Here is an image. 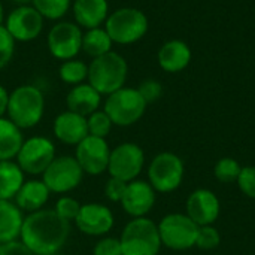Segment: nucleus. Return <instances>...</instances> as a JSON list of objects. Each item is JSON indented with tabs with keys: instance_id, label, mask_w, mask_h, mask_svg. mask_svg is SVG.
Returning a JSON list of instances; mask_svg holds the SVG:
<instances>
[{
	"instance_id": "nucleus-1",
	"label": "nucleus",
	"mask_w": 255,
	"mask_h": 255,
	"mask_svg": "<svg viewBox=\"0 0 255 255\" xmlns=\"http://www.w3.org/2000/svg\"><path fill=\"white\" fill-rule=\"evenodd\" d=\"M70 235V223L54 209H40L24 217L19 241L34 255L58 254Z\"/></svg>"
},
{
	"instance_id": "nucleus-2",
	"label": "nucleus",
	"mask_w": 255,
	"mask_h": 255,
	"mask_svg": "<svg viewBox=\"0 0 255 255\" xmlns=\"http://www.w3.org/2000/svg\"><path fill=\"white\" fill-rule=\"evenodd\" d=\"M45 114V96L36 85H19L9 93L7 118L21 130L36 127Z\"/></svg>"
},
{
	"instance_id": "nucleus-3",
	"label": "nucleus",
	"mask_w": 255,
	"mask_h": 255,
	"mask_svg": "<svg viewBox=\"0 0 255 255\" xmlns=\"http://www.w3.org/2000/svg\"><path fill=\"white\" fill-rule=\"evenodd\" d=\"M128 75V64L118 52H108L93 58L88 64V84L102 96H109L123 88Z\"/></svg>"
},
{
	"instance_id": "nucleus-4",
	"label": "nucleus",
	"mask_w": 255,
	"mask_h": 255,
	"mask_svg": "<svg viewBox=\"0 0 255 255\" xmlns=\"http://www.w3.org/2000/svg\"><path fill=\"white\" fill-rule=\"evenodd\" d=\"M123 255H158L161 250V239L158 226L146 218L130 220L120 236Z\"/></svg>"
},
{
	"instance_id": "nucleus-5",
	"label": "nucleus",
	"mask_w": 255,
	"mask_h": 255,
	"mask_svg": "<svg viewBox=\"0 0 255 255\" xmlns=\"http://www.w3.org/2000/svg\"><path fill=\"white\" fill-rule=\"evenodd\" d=\"M148 16L137 7H120L108 15L105 30L114 43L131 45L148 31Z\"/></svg>"
},
{
	"instance_id": "nucleus-6",
	"label": "nucleus",
	"mask_w": 255,
	"mask_h": 255,
	"mask_svg": "<svg viewBox=\"0 0 255 255\" xmlns=\"http://www.w3.org/2000/svg\"><path fill=\"white\" fill-rule=\"evenodd\" d=\"M146 106L148 105L137 88L123 87L106 96L103 111L108 114L114 126L130 127L143 117Z\"/></svg>"
},
{
	"instance_id": "nucleus-7",
	"label": "nucleus",
	"mask_w": 255,
	"mask_h": 255,
	"mask_svg": "<svg viewBox=\"0 0 255 255\" xmlns=\"http://www.w3.org/2000/svg\"><path fill=\"white\" fill-rule=\"evenodd\" d=\"M185 166L179 155L173 152L157 154L148 166V182L155 193H172L184 181Z\"/></svg>"
},
{
	"instance_id": "nucleus-8",
	"label": "nucleus",
	"mask_w": 255,
	"mask_h": 255,
	"mask_svg": "<svg viewBox=\"0 0 255 255\" xmlns=\"http://www.w3.org/2000/svg\"><path fill=\"white\" fill-rule=\"evenodd\" d=\"M157 226L163 247L173 251H187L196 247L199 226L187 214H169Z\"/></svg>"
},
{
	"instance_id": "nucleus-9",
	"label": "nucleus",
	"mask_w": 255,
	"mask_h": 255,
	"mask_svg": "<svg viewBox=\"0 0 255 255\" xmlns=\"http://www.w3.org/2000/svg\"><path fill=\"white\" fill-rule=\"evenodd\" d=\"M84 175L75 155H57L42 173V181L51 194H67L81 185Z\"/></svg>"
},
{
	"instance_id": "nucleus-10",
	"label": "nucleus",
	"mask_w": 255,
	"mask_h": 255,
	"mask_svg": "<svg viewBox=\"0 0 255 255\" xmlns=\"http://www.w3.org/2000/svg\"><path fill=\"white\" fill-rule=\"evenodd\" d=\"M55 157V145L51 139L45 136H31L24 139L15 161L24 173L42 176Z\"/></svg>"
},
{
	"instance_id": "nucleus-11",
	"label": "nucleus",
	"mask_w": 255,
	"mask_h": 255,
	"mask_svg": "<svg viewBox=\"0 0 255 255\" xmlns=\"http://www.w3.org/2000/svg\"><path fill=\"white\" fill-rule=\"evenodd\" d=\"M145 166L143 149L133 142H124L111 149L108 172L112 178L121 179L124 182H131L137 179Z\"/></svg>"
},
{
	"instance_id": "nucleus-12",
	"label": "nucleus",
	"mask_w": 255,
	"mask_h": 255,
	"mask_svg": "<svg viewBox=\"0 0 255 255\" xmlns=\"http://www.w3.org/2000/svg\"><path fill=\"white\" fill-rule=\"evenodd\" d=\"M82 28L76 22L60 21L55 22L46 37L51 55L60 61L76 58L82 51Z\"/></svg>"
},
{
	"instance_id": "nucleus-13",
	"label": "nucleus",
	"mask_w": 255,
	"mask_h": 255,
	"mask_svg": "<svg viewBox=\"0 0 255 255\" xmlns=\"http://www.w3.org/2000/svg\"><path fill=\"white\" fill-rule=\"evenodd\" d=\"M111 146L106 139L87 136L75 148V158L85 175L99 176L108 172Z\"/></svg>"
},
{
	"instance_id": "nucleus-14",
	"label": "nucleus",
	"mask_w": 255,
	"mask_h": 255,
	"mask_svg": "<svg viewBox=\"0 0 255 255\" xmlns=\"http://www.w3.org/2000/svg\"><path fill=\"white\" fill-rule=\"evenodd\" d=\"M4 28L15 42H31L43 30V16L31 4L16 6L6 16Z\"/></svg>"
},
{
	"instance_id": "nucleus-15",
	"label": "nucleus",
	"mask_w": 255,
	"mask_h": 255,
	"mask_svg": "<svg viewBox=\"0 0 255 255\" xmlns=\"http://www.w3.org/2000/svg\"><path fill=\"white\" fill-rule=\"evenodd\" d=\"M115 224L112 211L102 203H84L75 220L76 229L87 236L103 238L106 236Z\"/></svg>"
},
{
	"instance_id": "nucleus-16",
	"label": "nucleus",
	"mask_w": 255,
	"mask_h": 255,
	"mask_svg": "<svg viewBox=\"0 0 255 255\" xmlns=\"http://www.w3.org/2000/svg\"><path fill=\"white\" fill-rule=\"evenodd\" d=\"M185 214L199 226H214L221 214V202L218 196L206 188L194 190L185 203Z\"/></svg>"
},
{
	"instance_id": "nucleus-17",
	"label": "nucleus",
	"mask_w": 255,
	"mask_h": 255,
	"mask_svg": "<svg viewBox=\"0 0 255 255\" xmlns=\"http://www.w3.org/2000/svg\"><path fill=\"white\" fill-rule=\"evenodd\" d=\"M155 200V190L151 187V184L148 181L134 179L127 184L126 193L120 203L127 215L131 218H142L152 211Z\"/></svg>"
},
{
	"instance_id": "nucleus-18",
	"label": "nucleus",
	"mask_w": 255,
	"mask_h": 255,
	"mask_svg": "<svg viewBox=\"0 0 255 255\" xmlns=\"http://www.w3.org/2000/svg\"><path fill=\"white\" fill-rule=\"evenodd\" d=\"M52 133L61 143L76 146L88 136L87 118L75 112L64 111L55 117L52 123Z\"/></svg>"
},
{
	"instance_id": "nucleus-19",
	"label": "nucleus",
	"mask_w": 255,
	"mask_h": 255,
	"mask_svg": "<svg viewBox=\"0 0 255 255\" xmlns=\"http://www.w3.org/2000/svg\"><path fill=\"white\" fill-rule=\"evenodd\" d=\"M75 22L85 30L102 27L109 15L108 0H75L72 3Z\"/></svg>"
},
{
	"instance_id": "nucleus-20",
	"label": "nucleus",
	"mask_w": 255,
	"mask_h": 255,
	"mask_svg": "<svg viewBox=\"0 0 255 255\" xmlns=\"http://www.w3.org/2000/svg\"><path fill=\"white\" fill-rule=\"evenodd\" d=\"M102 103V94L88 82H82L69 90L66 96L67 111L75 112L82 117H88L93 112L99 111Z\"/></svg>"
},
{
	"instance_id": "nucleus-21",
	"label": "nucleus",
	"mask_w": 255,
	"mask_h": 255,
	"mask_svg": "<svg viewBox=\"0 0 255 255\" xmlns=\"http://www.w3.org/2000/svg\"><path fill=\"white\" fill-rule=\"evenodd\" d=\"M49 196L51 191L48 190L42 179H30L21 185L19 191L13 199V203L24 214H33L45 208V205L49 200Z\"/></svg>"
},
{
	"instance_id": "nucleus-22",
	"label": "nucleus",
	"mask_w": 255,
	"mask_h": 255,
	"mask_svg": "<svg viewBox=\"0 0 255 255\" xmlns=\"http://www.w3.org/2000/svg\"><path fill=\"white\" fill-rule=\"evenodd\" d=\"M190 61L191 49L184 40H169L158 51V64L167 73H178L185 70Z\"/></svg>"
},
{
	"instance_id": "nucleus-23",
	"label": "nucleus",
	"mask_w": 255,
	"mask_h": 255,
	"mask_svg": "<svg viewBox=\"0 0 255 255\" xmlns=\"http://www.w3.org/2000/svg\"><path fill=\"white\" fill-rule=\"evenodd\" d=\"M24 223V212L13 200H0V245L18 241Z\"/></svg>"
},
{
	"instance_id": "nucleus-24",
	"label": "nucleus",
	"mask_w": 255,
	"mask_h": 255,
	"mask_svg": "<svg viewBox=\"0 0 255 255\" xmlns=\"http://www.w3.org/2000/svg\"><path fill=\"white\" fill-rule=\"evenodd\" d=\"M24 182L25 173L16 161H0V200H13Z\"/></svg>"
},
{
	"instance_id": "nucleus-25",
	"label": "nucleus",
	"mask_w": 255,
	"mask_h": 255,
	"mask_svg": "<svg viewBox=\"0 0 255 255\" xmlns=\"http://www.w3.org/2000/svg\"><path fill=\"white\" fill-rule=\"evenodd\" d=\"M24 142L22 130L9 118H0V161L13 160Z\"/></svg>"
},
{
	"instance_id": "nucleus-26",
	"label": "nucleus",
	"mask_w": 255,
	"mask_h": 255,
	"mask_svg": "<svg viewBox=\"0 0 255 255\" xmlns=\"http://www.w3.org/2000/svg\"><path fill=\"white\" fill-rule=\"evenodd\" d=\"M112 39L109 37L108 31L102 27L90 28L82 36V51L91 57L97 58L112 51Z\"/></svg>"
},
{
	"instance_id": "nucleus-27",
	"label": "nucleus",
	"mask_w": 255,
	"mask_h": 255,
	"mask_svg": "<svg viewBox=\"0 0 255 255\" xmlns=\"http://www.w3.org/2000/svg\"><path fill=\"white\" fill-rule=\"evenodd\" d=\"M58 75L64 84L72 85V87L79 85V84L85 82L88 78V64L84 63L82 60H78V58L61 61V66L58 69Z\"/></svg>"
},
{
	"instance_id": "nucleus-28",
	"label": "nucleus",
	"mask_w": 255,
	"mask_h": 255,
	"mask_svg": "<svg viewBox=\"0 0 255 255\" xmlns=\"http://www.w3.org/2000/svg\"><path fill=\"white\" fill-rule=\"evenodd\" d=\"M31 6L43 16V19L58 21L69 12L72 0H31Z\"/></svg>"
},
{
	"instance_id": "nucleus-29",
	"label": "nucleus",
	"mask_w": 255,
	"mask_h": 255,
	"mask_svg": "<svg viewBox=\"0 0 255 255\" xmlns=\"http://www.w3.org/2000/svg\"><path fill=\"white\" fill-rule=\"evenodd\" d=\"M241 170H242V166L239 164L238 160H235L232 157H223L217 161V164L214 167V175L220 182L232 184V182L238 181Z\"/></svg>"
},
{
	"instance_id": "nucleus-30",
	"label": "nucleus",
	"mask_w": 255,
	"mask_h": 255,
	"mask_svg": "<svg viewBox=\"0 0 255 255\" xmlns=\"http://www.w3.org/2000/svg\"><path fill=\"white\" fill-rule=\"evenodd\" d=\"M87 126H88V134L90 136L106 139L108 134L111 133L114 124L105 111H96L87 117Z\"/></svg>"
},
{
	"instance_id": "nucleus-31",
	"label": "nucleus",
	"mask_w": 255,
	"mask_h": 255,
	"mask_svg": "<svg viewBox=\"0 0 255 255\" xmlns=\"http://www.w3.org/2000/svg\"><path fill=\"white\" fill-rule=\"evenodd\" d=\"M221 244V233L214 226H202L197 232L196 247L203 251H212Z\"/></svg>"
},
{
	"instance_id": "nucleus-32",
	"label": "nucleus",
	"mask_w": 255,
	"mask_h": 255,
	"mask_svg": "<svg viewBox=\"0 0 255 255\" xmlns=\"http://www.w3.org/2000/svg\"><path fill=\"white\" fill-rule=\"evenodd\" d=\"M54 211L64 221L75 223V220H76V217H78V214L81 211V203L76 199L70 197V196H63L55 202Z\"/></svg>"
},
{
	"instance_id": "nucleus-33",
	"label": "nucleus",
	"mask_w": 255,
	"mask_h": 255,
	"mask_svg": "<svg viewBox=\"0 0 255 255\" xmlns=\"http://www.w3.org/2000/svg\"><path fill=\"white\" fill-rule=\"evenodd\" d=\"M15 52V40L7 33L4 25H0V70H3L10 60L13 58Z\"/></svg>"
},
{
	"instance_id": "nucleus-34",
	"label": "nucleus",
	"mask_w": 255,
	"mask_h": 255,
	"mask_svg": "<svg viewBox=\"0 0 255 255\" xmlns=\"http://www.w3.org/2000/svg\"><path fill=\"white\" fill-rule=\"evenodd\" d=\"M238 187L250 199H255V166H245L238 178Z\"/></svg>"
},
{
	"instance_id": "nucleus-35",
	"label": "nucleus",
	"mask_w": 255,
	"mask_h": 255,
	"mask_svg": "<svg viewBox=\"0 0 255 255\" xmlns=\"http://www.w3.org/2000/svg\"><path fill=\"white\" fill-rule=\"evenodd\" d=\"M137 91L140 93V96L143 97V100L146 102V105H151V103H155L161 97L163 87L155 79H145L137 87Z\"/></svg>"
},
{
	"instance_id": "nucleus-36",
	"label": "nucleus",
	"mask_w": 255,
	"mask_h": 255,
	"mask_svg": "<svg viewBox=\"0 0 255 255\" xmlns=\"http://www.w3.org/2000/svg\"><path fill=\"white\" fill-rule=\"evenodd\" d=\"M93 255H123L121 242L117 238L103 236L93 248Z\"/></svg>"
},
{
	"instance_id": "nucleus-37",
	"label": "nucleus",
	"mask_w": 255,
	"mask_h": 255,
	"mask_svg": "<svg viewBox=\"0 0 255 255\" xmlns=\"http://www.w3.org/2000/svg\"><path fill=\"white\" fill-rule=\"evenodd\" d=\"M126 188H127V182L111 176L105 185V196L108 200H111L114 203H120L126 193Z\"/></svg>"
},
{
	"instance_id": "nucleus-38",
	"label": "nucleus",
	"mask_w": 255,
	"mask_h": 255,
	"mask_svg": "<svg viewBox=\"0 0 255 255\" xmlns=\"http://www.w3.org/2000/svg\"><path fill=\"white\" fill-rule=\"evenodd\" d=\"M0 255H34L19 239L0 245Z\"/></svg>"
},
{
	"instance_id": "nucleus-39",
	"label": "nucleus",
	"mask_w": 255,
	"mask_h": 255,
	"mask_svg": "<svg viewBox=\"0 0 255 255\" xmlns=\"http://www.w3.org/2000/svg\"><path fill=\"white\" fill-rule=\"evenodd\" d=\"M7 103H9V93L4 87L0 85V118H3L6 115Z\"/></svg>"
},
{
	"instance_id": "nucleus-40",
	"label": "nucleus",
	"mask_w": 255,
	"mask_h": 255,
	"mask_svg": "<svg viewBox=\"0 0 255 255\" xmlns=\"http://www.w3.org/2000/svg\"><path fill=\"white\" fill-rule=\"evenodd\" d=\"M13 1L16 6H22V4H31V0H10Z\"/></svg>"
},
{
	"instance_id": "nucleus-41",
	"label": "nucleus",
	"mask_w": 255,
	"mask_h": 255,
	"mask_svg": "<svg viewBox=\"0 0 255 255\" xmlns=\"http://www.w3.org/2000/svg\"><path fill=\"white\" fill-rule=\"evenodd\" d=\"M4 22V9H3V4L0 1V25H3Z\"/></svg>"
},
{
	"instance_id": "nucleus-42",
	"label": "nucleus",
	"mask_w": 255,
	"mask_h": 255,
	"mask_svg": "<svg viewBox=\"0 0 255 255\" xmlns=\"http://www.w3.org/2000/svg\"><path fill=\"white\" fill-rule=\"evenodd\" d=\"M52 255H60V254H52Z\"/></svg>"
}]
</instances>
